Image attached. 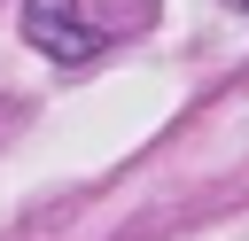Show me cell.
Here are the masks:
<instances>
[{
    "label": "cell",
    "instance_id": "cell-1",
    "mask_svg": "<svg viewBox=\"0 0 249 241\" xmlns=\"http://www.w3.org/2000/svg\"><path fill=\"white\" fill-rule=\"evenodd\" d=\"M23 39L39 54H54V62H86L101 47V31L78 16V0H23Z\"/></svg>",
    "mask_w": 249,
    "mask_h": 241
},
{
    "label": "cell",
    "instance_id": "cell-2",
    "mask_svg": "<svg viewBox=\"0 0 249 241\" xmlns=\"http://www.w3.org/2000/svg\"><path fill=\"white\" fill-rule=\"evenodd\" d=\"M233 8H249V0H233Z\"/></svg>",
    "mask_w": 249,
    "mask_h": 241
}]
</instances>
